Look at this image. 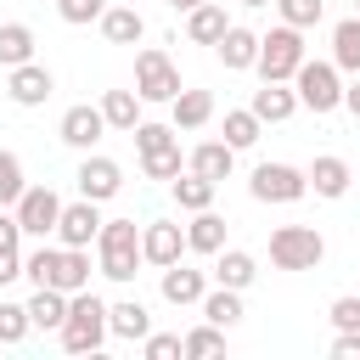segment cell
I'll use <instances>...</instances> for the list:
<instances>
[{
	"instance_id": "obj_1",
	"label": "cell",
	"mask_w": 360,
	"mask_h": 360,
	"mask_svg": "<svg viewBox=\"0 0 360 360\" xmlns=\"http://www.w3.org/2000/svg\"><path fill=\"white\" fill-rule=\"evenodd\" d=\"M141 264H146V253H141V225H135V219H101L96 270H101L107 281H135Z\"/></svg>"
},
{
	"instance_id": "obj_2",
	"label": "cell",
	"mask_w": 360,
	"mask_h": 360,
	"mask_svg": "<svg viewBox=\"0 0 360 360\" xmlns=\"http://www.w3.org/2000/svg\"><path fill=\"white\" fill-rule=\"evenodd\" d=\"M62 349L68 354H96L107 338H112V326H107V298H96L90 287L84 292H68V321H62Z\"/></svg>"
},
{
	"instance_id": "obj_3",
	"label": "cell",
	"mask_w": 360,
	"mask_h": 360,
	"mask_svg": "<svg viewBox=\"0 0 360 360\" xmlns=\"http://www.w3.org/2000/svg\"><path fill=\"white\" fill-rule=\"evenodd\" d=\"M304 56H309L304 28L276 22L270 34H259V62H253V73H259V79H281V84H292V73L304 68Z\"/></svg>"
},
{
	"instance_id": "obj_4",
	"label": "cell",
	"mask_w": 360,
	"mask_h": 360,
	"mask_svg": "<svg viewBox=\"0 0 360 360\" xmlns=\"http://www.w3.org/2000/svg\"><path fill=\"white\" fill-rule=\"evenodd\" d=\"M292 90H298V107H309L315 118L343 107V73H338L332 56H326V62H309V56H304V68L292 73Z\"/></svg>"
},
{
	"instance_id": "obj_5",
	"label": "cell",
	"mask_w": 360,
	"mask_h": 360,
	"mask_svg": "<svg viewBox=\"0 0 360 360\" xmlns=\"http://www.w3.org/2000/svg\"><path fill=\"white\" fill-rule=\"evenodd\" d=\"M326 259V236L315 225H276L270 231V264L276 270H315Z\"/></svg>"
},
{
	"instance_id": "obj_6",
	"label": "cell",
	"mask_w": 360,
	"mask_h": 360,
	"mask_svg": "<svg viewBox=\"0 0 360 360\" xmlns=\"http://www.w3.org/2000/svg\"><path fill=\"white\" fill-rule=\"evenodd\" d=\"M135 90H141V101H174V96L186 90V84H180L174 56H169V51H158V45L135 51Z\"/></svg>"
},
{
	"instance_id": "obj_7",
	"label": "cell",
	"mask_w": 360,
	"mask_h": 360,
	"mask_svg": "<svg viewBox=\"0 0 360 360\" xmlns=\"http://www.w3.org/2000/svg\"><path fill=\"white\" fill-rule=\"evenodd\" d=\"M248 191H253V202H298V197H309V174L298 163H259Z\"/></svg>"
},
{
	"instance_id": "obj_8",
	"label": "cell",
	"mask_w": 360,
	"mask_h": 360,
	"mask_svg": "<svg viewBox=\"0 0 360 360\" xmlns=\"http://www.w3.org/2000/svg\"><path fill=\"white\" fill-rule=\"evenodd\" d=\"M17 225H22V236H56V219H62V197L51 191V186H28L22 197H17Z\"/></svg>"
},
{
	"instance_id": "obj_9",
	"label": "cell",
	"mask_w": 360,
	"mask_h": 360,
	"mask_svg": "<svg viewBox=\"0 0 360 360\" xmlns=\"http://www.w3.org/2000/svg\"><path fill=\"white\" fill-rule=\"evenodd\" d=\"M6 96L17 107H45L56 96V73L45 62H22V68H6Z\"/></svg>"
},
{
	"instance_id": "obj_10",
	"label": "cell",
	"mask_w": 360,
	"mask_h": 360,
	"mask_svg": "<svg viewBox=\"0 0 360 360\" xmlns=\"http://www.w3.org/2000/svg\"><path fill=\"white\" fill-rule=\"evenodd\" d=\"M56 135H62L73 152H96V141L107 135V112H101V101H96V107H90V101L68 107V112H62V124H56Z\"/></svg>"
},
{
	"instance_id": "obj_11",
	"label": "cell",
	"mask_w": 360,
	"mask_h": 360,
	"mask_svg": "<svg viewBox=\"0 0 360 360\" xmlns=\"http://www.w3.org/2000/svg\"><path fill=\"white\" fill-rule=\"evenodd\" d=\"M73 180H79V197H90V202H112L124 191V169L112 158H101V152H84V163H79Z\"/></svg>"
},
{
	"instance_id": "obj_12",
	"label": "cell",
	"mask_w": 360,
	"mask_h": 360,
	"mask_svg": "<svg viewBox=\"0 0 360 360\" xmlns=\"http://www.w3.org/2000/svg\"><path fill=\"white\" fill-rule=\"evenodd\" d=\"M101 236V202L79 197V202H62V219H56V242L62 248H90Z\"/></svg>"
},
{
	"instance_id": "obj_13",
	"label": "cell",
	"mask_w": 360,
	"mask_h": 360,
	"mask_svg": "<svg viewBox=\"0 0 360 360\" xmlns=\"http://www.w3.org/2000/svg\"><path fill=\"white\" fill-rule=\"evenodd\" d=\"M141 253H146V264H158V270L174 264L180 253H191V248H186V225H180V219H146V225H141Z\"/></svg>"
},
{
	"instance_id": "obj_14",
	"label": "cell",
	"mask_w": 360,
	"mask_h": 360,
	"mask_svg": "<svg viewBox=\"0 0 360 360\" xmlns=\"http://www.w3.org/2000/svg\"><path fill=\"white\" fill-rule=\"evenodd\" d=\"M158 292H163V304L186 309V304H202V292H208V276L174 259V264H163V270H158Z\"/></svg>"
},
{
	"instance_id": "obj_15",
	"label": "cell",
	"mask_w": 360,
	"mask_h": 360,
	"mask_svg": "<svg viewBox=\"0 0 360 360\" xmlns=\"http://www.w3.org/2000/svg\"><path fill=\"white\" fill-rule=\"evenodd\" d=\"M253 112H259V124H287L292 112H298V90L292 84H281V79H264L259 90H253V101H248Z\"/></svg>"
},
{
	"instance_id": "obj_16",
	"label": "cell",
	"mask_w": 360,
	"mask_h": 360,
	"mask_svg": "<svg viewBox=\"0 0 360 360\" xmlns=\"http://www.w3.org/2000/svg\"><path fill=\"white\" fill-rule=\"evenodd\" d=\"M96 28H101V39H107V45H141V39H146V17H141L135 6H124V0H118V6H107Z\"/></svg>"
},
{
	"instance_id": "obj_17",
	"label": "cell",
	"mask_w": 360,
	"mask_h": 360,
	"mask_svg": "<svg viewBox=\"0 0 360 360\" xmlns=\"http://www.w3.org/2000/svg\"><path fill=\"white\" fill-rule=\"evenodd\" d=\"M304 174H309V191H315V197H326V202H338V197L349 191V180H354V174H349V163H343L338 152H321Z\"/></svg>"
},
{
	"instance_id": "obj_18",
	"label": "cell",
	"mask_w": 360,
	"mask_h": 360,
	"mask_svg": "<svg viewBox=\"0 0 360 360\" xmlns=\"http://www.w3.org/2000/svg\"><path fill=\"white\" fill-rule=\"evenodd\" d=\"M214 56H219L231 73H248V68L259 62V34H253V28H242V22H231V28H225V39L214 45Z\"/></svg>"
},
{
	"instance_id": "obj_19",
	"label": "cell",
	"mask_w": 360,
	"mask_h": 360,
	"mask_svg": "<svg viewBox=\"0 0 360 360\" xmlns=\"http://www.w3.org/2000/svg\"><path fill=\"white\" fill-rule=\"evenodd\" d=\"M253 276H259V259H253L248 248H219V253H214V281H219V287L248 292V287H253Z\"/></svg>"
},
{
	"instance_id": "obj_20",
	"label": "cell",
	"mask_w": 360,
	"mask_h": 360,
	"mask_svg": "<svg viewBox=\"0 0 360 360\" xmlns=\"http://www.w3.org/2000/svg\"><path fill=\"white\" fill-rule=\"evenodd\" d=\"M107 326H112V338L141 343V338L152 332V309H146L141 298H118V304H107Z\"/></svg>"
},
{
	"instance_id": "obj_21",
	"label": "cell",
	"mask_w": 360,
	"mask_h": 360,
	"mask_svg": "<svg viewBox=\"0 0 360 360\" xmlns=\"http://www.w3.org/2000/svg\"><path fill=\"white\" fill-rule=\"evenodd\" d=\"M225 28H231V17H225L219 0H202L197 11H186V39H191V45H219Z\"/></svg>"
},
{
	"instance_id": "obj_22",
	"label": "cell",
	"mask_w": 360,
	"mask_h": 360,
	"mask_svg": "<svg viewBox=\"0 0 360 360\" xmlns=\"http://www.w3.org/2000/svg\"><path fill=\"white\" fill-rule=\"evenodd\" d=\"M186 169H197V174H208V180H231L236 146H231V141H197L191 158H186Z\"/></svg>"
},
{
	"instance_id": "obj_23",
	"label": "cell",
	"mask_w": 360,
	"mask_h": 360,
	"mask_svg": "<svg viewBox=\"0 0 360 360\" xmlns=\"http://www.w3.org/2000/svg\"><path fill=\"white\" fill-rule=\"evenodd\" d=\"M169 191H174L180 214H197V208H214V191H219V180H208V174L186 169V174H174V180H169Z\"/></svg>"
},
{
	"instance_id": "obj_24",
	"label": "cell",
	"mask_w": 360,
	"mask_h": 360,
	"mask_svg": "<svg viewBox=\"0 0 360 360\" xmlns=\"http://www.w3.org/2000/svg\"><path fill=\"white\" fill-rule=\"evenodd\" d=\"M28 321H34V332H62V321H68V292H62V287H34Z\"/></svg>"
},
{
	"instance_id": "obj_25",
	"label": "cell",
	"mask_w": 360,
	"mask_h": 360,
	"mask_svg": "<svg viewBox=\"0 0 360 360\" xmlns=\"http://www.w3.org/2000/svg\"><path fill=\"white\" fill-rule=\"evenodd\" d=\"M214 118V96L208 90H180L174 101H169V124L174 129H202Z\"/></svg>"
},
{
	"instance_id": "obj_26",
	"label": "cell",
	"mask_w": 360,
	"mask_h": 360,
	"mask_svg": "<svg viewBox=\"0 0 360 360\" xmlns=\"http://www.w3.org/2000/svg\"><path fill=\"white\" fill-rule=\"evenodd\" d=\"M186 248L214 259V253L225 248V219H219L214 208H197V214H191V225H186Z\"/></svg>"
},
{
	"instance_id": "obj_27",
	"label": "cell",
	"mask_w": 360,
	"mask_h": 360,
	"mask_svg": "<svg viewBox=\"0 0 360 360\" xmlns=\"http://www.w3.org/2000/svg\"><path fill=\"white\" fill-rule=\"evenodd\" d=\"M332 62H338V73H360V11L332 28Z\"/></svg>"
},
{
	"instance_id": "obj_28",
	"label": "cell",
	"mask_w": 360,
	"mask_h": 360,
	"mask_svg": "<svg viewBox=\"0 0 360 360\" xmlns=\"http://www.w3.org/2000/svg\"><path fill=\"white\" fill-rule=\"evenodd\" d=\"M101 112H107V129H135L141 124V90H107L101 96Z\"/></svg>"
},
{
	"instance_id": "obj_29",
	"label": "cell",
	"mask_w": 360,
	"mask_h": 360,
	"mask_svg": "<svg viewBox=\"0 0 360 360\" xmlns=\"http://www.w3.org/2000/svg\"><path fill=\"white\" fill-rule=\"evenodd\" d=\"M197 309H202V321H214V326L231 332V326L242 321V292H236V287H214V292H202Z\"/></svg>"
},
{
	"instance_id": "obj_30",
	"label": "cell",
	"mask_w": 360,
	"mask_h": 360,
	"mask_svg": "<svg viewBox=\"0 0 360 360\" xmlns=\"http://www.w3.org/2000/svg\"><path fill=\"white\" fill-rule=\"evenodd\" d=\"M34 62V28L28 22H0V68Z\"/></svg>"
},
{
	"instance_id": "obj_31",
	"label": "cell",
	"mask_w": 360,
	"mask_h": 360,
	"mask_svg": "<svg viewBox=\"0 0 360 360\" xmlns=\"http://www.w3.org/2000/svg\"><path fill=\"white\" fill-rule=\"evenodd\" d=\"M62 292H84L90 287V248H62V264H56V281Z\"/></svg>"
},
{
	"instance_id": "obj_32",
	"label": "cell",
	"mask_w": 360,
	"mask_h": 360,
	"mask_svg": "<svg viewBox=\"0 0 360 360\" xmlns=\"http://www.w3.org/2000/svg\"><path fill=\"white\" fill-rule=\"evenodd\" d=\"M259 135H264V124H259V112H253V107H231V112H225V141H231L236 152H248Z\"/></svg>"
},
{
	"instance_id": "obj_33",
	"label": "cell",
	"mask_w": 360,
	"mask_h": 360,
	"mask_svg": "<svg viewBox=\"0 0 360 360\" xmlns=\"http://www.w3.org/2000/svg\"><path fill=\"white\" fill-rule=\"evenodd\" d=\"M28 191V174H22V158L0 146V208H17V197Z\"/></svg>"
},
{
	"instance_id": "obj_34",
	"label": "cell",
	"mask_w": 360,
	"mask_h": 360,
	"mask_svg": "<svg viewBox=\"0 0 360 360\" xmlns=\"http://www.w3.org/2000/svg\"><path fill=\"white\" fill-rule=\"evenodd\" d=\"M129 135H135V152H141V158H146V152H163V146H180V141H174L180 129H174V124H158V118H141Z\"/></svg>"
},
{
	"instance_id": "obj_35",
	"label": "cell",
	"mask_w": 360,
	"mask_h": 360,
	"mask_svg": "<svg viewBox=\"0 0 360 360\" xmlns=\"http://www.w3.org/2000/svg\"><path fill=\"white\" fill-rule=\"evenodd\" d=\"M28 332H34V321H28V304H11V298H0V349L22 343Z\"/></svg>"
},
{
	"instance_id": "obj_36",
	"label": "cell",
	"mask_w": 360,
	"mask_h": 360,
	"mask_svg": "<svg viewBox=\"0 0 360 360\" xmlns=\"http://www.w3.org/2000/svg\"><path fill=\"white\" fill-rule=\"evenodd\" d=\"M186 354H191V360H208V354H225V326H214V321H202V326H191V332H186Z\"/></svg>"
},
{
	"instance_id": "obj_37",
	"label": "cell",
	"mask_w": 360,
	"mask_h": 360,
	"mask_svg": "<svg viewBox=\"0 0 360 360\" xmlns=\"http://www.w3.org/2000/svg\"><path fill=\"white\" fill-rule=\"evenodd\" d=\"M141 174H146V180H174V174H186V158H180V146L146 152V158H141Z\"/></svg>"
},
{
	"instance_id": "obj_38",
	"label": "cell",
	"mask_w": 360,
	"mask_h": 360,
	"mask_svg": "<svg viewBox=\"0 0 360 360\" xmlns=\"http://www.w3.org/2000/svg\"><path fill=\"white\" fill-rule=\"evenodd\" d=\"M276 11H281V22H292V28H315V22L326 17V0H276Z\"/></svg>"
},
{
	"instance_id": "obj_39",
	"label": "cell",
	"mask_w": 360,
	"mask_h": 360,
	"mask_svg": "<svg viewBox=\"0 0 360 360\" xmlns=\"http://www.w3.org/2000/svg\"><path fill=\"white\" fill-rule=\"evenodd\" d=\"M112 0H56V11H62V22H73V28H84V22H101V11H107Z\"/></svg>"
},
{
	"instance_id": "obj_40",
	"label": "cell",
	"mask_w": 360,
	"mask_h": 360,
	"mask_svg": "<svg viewBox=\"0 0 360 360\" xmlns=\"http://www.w3.org/2000/svg\"><path fill=\"white\" fill-rule=\"evenodd\" d=\"M141 349H146V360H174V354H186V338L180 332H146Z\"/></svg>"
},
{
	"instance_id": "obj_41",
	"label": "cell",
	"mask_w": 360,
	"mask_h": 360,
	"mask_svg": "<svg viewBox=\"0 0 360 360\" xmlns=\"http://www.w3.org/2000/svg\"><path fill=\"white\" fill-rule=\"evenodd\" d=\"M326 321H332L338 332H360V298H354V292H343V298H332V309H326Z\"/></svg>"
},
{
	"instance_id": "obj_42",
	"label": "cell",
	"mask_w": 360,
	"mask_h": 360,
	"mask_svg": "<svg viewBox=\"0 0 360 360\" xmlns=\"http://www.w3.org/2000/svg\"><path fill=\"white\" fill-rule=\"evenodd\" d=\"M22 276V248H0V287H11Z\"/></svg>"
},
{
	"instance_id": "obj_43",
	"label": "cell",
	"mask_w": 360,
	"mask_h": 360,
	"mask_svg": "<svg viewBox=\"0 0 360 360\" xmlns=\"http://www.w3.org/2000/svg\"><path fill=\"white\" fill-rule=\"evenodd\" d=\"M332 360H360V332H338L332 338Z\"/></svg>"
},
{
	"instance_id": "obj_44",
	"label": "cell",
	"mask_w": 360,
	"mask_h": 360,
	"mask_svg": "<svg viewBox=\"0 0 360 360\" xmlns=\"http://www.w3.org/2000/svg\"><path fill=\"white\" fill-rule=\"evenodd\" d=\"M0 248H22V225H17V214H0Z\"/></svg>"
},
{
	"instance_id": "obj_45",
	"label": "cell",
	"mask_w": 360,
	"mask_h": 360,
	"mask_svg": "<svg viewBox=\"0 0 360 360\" xmlns=\"http://www.w3.org/2000/svg\"><path fill=\"white\" fill-rule=\"evenodd\" d=\"M343 107H349V112H354V118H360V73H354V79H349V84H343Z\"/></svg>"
},
{
	"instance_id": "obj_46",
	"label": "cell",
	"mask_w": 360,
	"mask_h": 360,
	"mask_svg": "<svg viewBox=\"0 0 360 360\" xmlns=\"http://www.w3.org/2000/svg\"><path fill=\"white\" fill-rule=\"evenodd\" d=\"M169 6H174V11H197L202 0H169Z\"/></svg>"
},
{
	"instance_id": "obj_47",
	"label": "cell",
	"mask_w": 360,
	"mask_h": 360,
	"mask_svg": "<svg viewBox=\"0 0 360 360\" xmlns=\"http://www.w3.org/2000/svg\"><path fill=\"white\" fill-rule=\"evenodd\" d=\"M242 6H270V0H242Z\"/></svg>"
},
{
	"instance_id": "obj_48",
	"label": "cell",
	"mask_w": 360,
	"mask_h": 360,
	"mask_svg": "<svg viewBox=\"0 0 360 360\" xmlns=\"http://www.w3.org/2000/svg\"><path fill=\"white\" fill-rule=\"evenodd\" d=\"M354 11H360V0H354Z\"/></svg>"
}]
</instances>
